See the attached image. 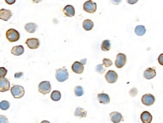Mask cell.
<instances>
[{"mask_svg":"<svg viewBox=\"0 0 163 123\" xmlns=\"http://www.w3.org/2000/svg\"><path fill=\"white\" fill-rule=\"evenodd\" d=\"M11 93L15 98H21L25 94L24 88L21 86H13L11 88Z\"/></svg>","mask_w":163,"mask_h":123,"instance_id":"cell-1","label":"cell"},{"mask_svg":"<svg viewBox=\"0 0 163 123\" xmlns=\"http://www.w3.org/2000/svg\"><path fill=\"white\" fill-rule=\"evenodd\" d=\"M56 79L59 82H63L64 81L67 80L69 78V73L68 71L65 68H60L56 70L55 73Z\"/></svg>","mask_w":163,"mask_h":123,"instance_id":"cell-2","label":"cell"},{"mask_svg":"<svg viewBox=\"0 0 163 123\" xmlns=\"http://www.w3.org/2000/svg\"><path fill=\"white\" fill-rule=\"evenodd\" d=\"M6 38L11 42H15L19 40L20 34L15 29H9L6 31Z\"/></svg>","mask_w":163,"mask_h":123,"instance_id":"cell-3","label":"cell"},{"mask_svg":"<svg viewBox=\"0 0 163 123\" xmlns=\"http://www.w3.org/2000/svg\"><path fill=\"white\" fill-rule=\"evenodd\" d=\"M38 90L43 94H47L51 90V83L48 81H43V82H40L38 86Z\"/></svg>","mask_w":163,"mask_h":123,"instance_id":"cell-4","label":"cell"},{"mask_svg":"<svg viewBox=\"0 0 163 123\" xmlns=\"http://www.w3.org/2000/svg\"><path fill=\"white\" fill-rule=\"evenodd\" d=\"M126 60H127V58H126V55L125 54H122V53H119L116 56V61H115V65L117 68L119 69H121L125 66L126 63Z\"/></svg>","mask_w":163,"mask_h":123,"instance_id":"cell-5","label":"cell"},{"mask_svg":"<svg viewBox=\"0 0 163 123\" xmlns=\"http://www.w3.org/2000/svg\"><path fill=\"white\" fill-rule=\"evenodd\" d=\"M83 9L88 13L93 14L97 10V4L93 1H87L84 3Z\"/></svg>","mask_w":163,"mask_h":123,"instance_id":"cell-6","label":"cell"},{"mask_svg":"<svg viewBox=\"0 0 163 123\" xmlns=\"http://www.w3.org/2000/svg\"><path fill=\"white\" fill-rule=\"evenodd\" d=\"M141 101L145 106H152L155 103V97L151 94H146L142 96Z\"/></svg>","mask_w":163,"mask_h":123,"instance_id":"cell-7","label":"cell"},{"mask_svg":"<svg viewBox=\"0 0 163 123\" xmlns=\"http://www.w3.org/2000/svg\"><path fill=\"white\" fill-rule=\"evenodd\" d=\"M105 79L109 83H115L118 79V74L114 70H109L105 75Z\"/></svg>","mask_w":163,"mask_h":123,"instance_id":"cell-8","label":"cell"},{"mask_svg":"<svg viewBox=\"0 0 163 123\" xmlns=\"http://www.w3.org/2000/svg\"><path fill=\"white\" fill-rule=\"evenodd\" d=\"M26 45L30 49H36L39 47V41L36 38H29L26 40Z\"/></svg>","mask_w":163,"mask_h":123,"instance_id":"cell-9","label":"cell"},{"mask_svg":"<svg viewBox=\"0 0 163 123\" xmlns=\"http://www.w3.org/2000/svg\"><path fill=\"white\" fill-rule=\"evenodd\" d=\"M10 89V82L5 77L0 78V92H7Z\"/></svg>","mask_w":163,"mask_h":123,"instance_id":"cell-10","label":"cell"},{"mask_svg":"<svg viewBox=\"0 0 163 123\" xmlns=\"http://www.w3.org/2000/svg\"><path fill=\"white\" fill-rule=\"evenodd\" d=\"M12 12L8 9H5V8H2L0 10V19L5 21H8L10 18H12Z\"/></svg>","mask_w":163,"mask_h":123,"instance_id":"cell-11","label":"cell"},{"mask_svg":"<svg viewBox=\"0 0 163 123\" xmlns=\"http://www.w3.org/2000/svg\"><path fill=\"white\" fill-rule=\"evenodd\" d=\"M109 117H110L111 122L113 123H119L123 119V116L119 112H113V113H111L109 114Z\"/></svg>","mask_w":163,"mask_h":123,"instance_id":"cell-12","label":"cell"},{"mask_svg":"<svg viewBox=\"0 0 163 123\" xmlns=\"http://www.w3.org/2000/svg\"><path fill=\"white\" fill-rule=\"evenodd\" d=\"M72 70L75 73L82 74L84 71V65L82 64L79 61H76L72 65Z\"/></svg>","mask_w":163,"mask_h":123,"instance_id":"cell-13","label":"cell"},{"mask_svg":"<svg viewBox=\"0 0 163 123\" xmlns=\"http://www.w3.org/2000/svg\"><path fill=\"white\" fill-rule=\"evenodd\" d=\"M63 12L67 17H73L75 15V8L73 5H66L63 9Z\"/></svg>","mask_w":163,"mask_h":123,"instance_id":"cell-14","label":"cell"},{"mask_svg":"<svg viewBox=\"0 0 163 123\" xmlns=\"http://www.w3.org/2000/svg\"><path fill=\"white\" fill-rule=\"evenodd\" d=\"M156 75V72L155 70V68H148L144 72V76L146 79H153Z\"/></svg>","mask_w":163,"mask_h":123,"instance_id":"cell-15","label":"cell"},{"mask_svg":"<svg viewBox=\"0 0 163 123\" xmlns=\"http://www.w3.org/2000/svg\"><path fill=\"white\" fill-rule=\"evenodd\" d=\"M153 116L148 111H144L140 115V120L143 123H151Z\"/></svg>","mask_w":163,"mask_h":123,"instance_id":"cell-16","label":"cell"},{"mask_svg":"<svg viewBox=\"0 0 163 123\" xmlns=\"http://www.w3.org/2000/svg\"><path fill=\"white\" fill-rule=\"evenodd\" d=\"M98 98L100 103H103V104H108L110 102V99H109V95L105 93L98 94Z\"/></svg>","mask_w":163,"mask_h":123,"instance_id":"cell-17","label":"cell"},{"mask_svg":"<svg viewBox=\"0 0 163 123\" xmlns=\"http://www.w3.org/2000/svg\"><path fill=\"white\" fill-rule=\"evenodd\" d=\"M25 30L29 33H34L37 30L38 26L35 23H28L24 26Z\"/></svg>","mask_w":163,"mask_h":123,"instance_id":"cell-18","label":"cell"},{"mask_svg":"<svg viewBox=\"0 0 163 123\" xmlns=\"http://www.w3.org/2000/svg\"><path fill=\"white\" fill-rule=\"evenodd\" d=\"M24 52V48L22 45H16L14 46L12 49V54L15 56H20L23 54Z\"/></svg>","mask_w":163,"mask_h":123,"instance_id":"cell-19","label":"cell"},{"mask_svg":"<svg viewBox=\"0 0 163 123\" xmlns=\"http://www.w3.org/2000/svg\"><path fill=\"white\" fill-rule=\"evenodd\" d=\"M74 116L76 117H79V118H85L87 116V111L81 107H77L74 112Z\"/></svg>","mask_w":163,"mask_h":123,"instance_id":"cell-20","label":"cell"},{"mask_svg":"<svg viewBox=\"0 0 163 123\" xmlns=\"http://www.w3.org/2000/svg\"><path fill=\"white\" fill-rule=\"evenodd\" d=\"M146 28L144 25H137L134 29V33L137 36H142L146 33Z\"/></svg>","mask_w":163,"mask_h":123,"instance_id":"cell-21","label":"cell"},{"mask_svg":"<svg viewBox=\"0 0 163 123\" xmlns=\"http://www.w3.org/2000/svg\"><path fill=\"white\" fill-rule=\"evenodd\" d=\"M82 26H83L84 30H86V31H89V30H91L93 29L94 23L92 20H89V19H86L83 21Z\"/></svg>","mask_w":163,"mask_h":123,"instance_id":"cell-22","label":"cell"},{"mask_svg":"<svg viewBox=\"0 0 163 123\" xmlns=\"http://www.w3.org/2000/svg\"><path fill=\"white\" fill-rule=\"evenodd\" d=\"M111 48V43L110 41L108 40H104V42L101 44V49L104 51H107L110 50Z\"/></svg>","mask_w":163,"mask_h":123,"instance_id":"cell-23","label":"cell"},{"mask_svg":"<svg viewBox=\"0 0 163 123\" xmlns=\"http://www.w3.org/2000/svg\"><path fill=\"white\" fill-rule=\"evenodd\" d=\"M51 98L54 101H58L61 98V94L59 91H54L51 94Z\"/></svg>","mask_w":163,"mask_h":123,"instance_id":"cell-24","label":"cell"},{"mask_svg":"<svg viewBox=\"0 0 163 123\" xmlns=\"http://www.w3.org/2000/svg\"><path fill=\"white\" fill-rule=\"evenodd\" d=\"M74 93H75V95L77 96V97H81V96L83 95L84 94L83 88L79 86H76L74 89Z\"/></svg>","mask_w":163,"mask_h":123,"instance_id":"cell-25","label":"cell"},{"mask_svg":"<svg viewBox=\"0 0 163 123\" xmlns=\"http://www.w3.org/2000/svg\"><path fill=\"white\" fill-rule=\"evenodd\" d=\"M10 107V103L7 100H2L0 102V109L2 110H7Z\"/></svg>","mask_w":163,"mask_h":123,"instance_id":"cell-26","label":"cell"},{"mask_svg":"<svg viewBox=\"0 0 163 123\" xmlns=\"http://www.w3.org/2000/svg\"><path fill=\"white\" fill-rule=\"evenodd\" d=\"M105 70H105V67H104L103 64H98L96 66V67H95V71L100 74H103L105 72Z\"/></svg>","mask_w":163,"mask_h":123,"instance_id":"cell-27","label":"cell"},{"mask_svg":"<svg viewBox=\"0 0 163 123\" xmlns=\"http://www.w3.org/2000/svg\"><path fill=\"white\" fill-rule=\"evenodd\" d=\"M112 64H113V62L111 60L108 59V58H104L103 59V65L105 67H109L110 66H112Z\"/></svg>","mask_w":163,"mask_h":123,"instance_id":"cell-28","label":"cell"},{"mask_svg":"<svg viewBox=\"0 0 163 123\" xmlns=\"http://www.w3.org/2000/svg\"><path fill=\"white\" fill-rule=\"evenodd\" d=\"M7 70L5 67H0V78H4L7 74Z\"/></svg>","mask_w":163,"mask_h":123,"instance_id":"cell-29","label":"cell"},{"mask_svg":"<svg viewBox=\"0 0 163 123\" xmlns=\"http://www.w3.org/2000/svg\"><path fill=\"white\" fill-rule=\"evenodd\" d=\"M129 94H130V95L131 97H135L137 94V89L136 88H132L129 92Z\"/></svg>","mask_w":163,"mask_h":123,"instance_id":"cell-30","label":"cell"},{"mask_svg":"<svg viewBox=\"0 0 163 123\" xmlns=\"http://www.w3.org/2000/svg\"><path fill=\"white\" fill-rule=\"evenodd\" d=\"M0 123H8V119L5 116L0 115Z\"/></svg>","mask_w":163,"mask_h":123,"instance_id":"cell-31","label":"cell"},{"mask_svg":"<svg viewBox=\"0 0 163 123\" xmlns=\"http://www.w3.org/2000/svg\"><path fill=\"white\" fill-rule=\"evenodd\" d=\"M158 61H159V63L160 65L163 66V53H162V54H160L159 56Z\"/></svg>","mask_w":163,"mask_h":123,"instance_id":"cell-32","label":"cell"},{"mask_svg":"<svg viewBox=\"0 0 163 123\" xmlns=\"http://www.w3.org/2000/svg\"><path fill=\"white\" fill-rule=\"evenodd\" d=\"M23 75V72H17L15 74V79H19Z\"/></svg>","mask_w":163,"mask_h":123,"instance_id":"cell-33","label":"cell"},{"mask_svg":"<svg viewBox=\"0 0 163 123\" xmlns=\"http://www.w3.org/2000/svg\"><path fill=\"white\" fill-rule=\"evenodd\" d=\"M5 2L8 4H9V5H12V4L15 3V0H12V1H9V0H5Z\"/></svg>","mask_w":163,"mask_h":123,"instance_id":"cell-34","label":"cell"},{"mask_svg":"<svg viewBox=\"0 0 163 123\" xmlns=\"http://www.w3.org/2000/svg\"><path fill=\"white\" fill-rule=\"evenodd\" d=\"M80 63H81L82 64H85V63H86V59H83V60H82L81 61H80Z\"/></svg>","mask_w":163,"mask_h":123,"instance_id":"cell-35","label":"cell"},{"mask_svg":"<svg viewBox=\"0 0 163 123\" xmlns=\"http://www.w3.org/2000/svg\"><path fill=\"white\" fill-rule=\"evenodd\" d=\"M136 2H137V1H128V3H136Z\"/></svg>","mask_w":163,"mask_h":123,"instance_id":"cell-36","label":"cell"},{"mask_svg":"<svg viewBox=\"0 0 163 123\" xmlns=\"http://www.w3.org/2000/svg\"><path fill=\"white\" fill-rule=\"evenodd\" d=\"M41 123H51V122H50L47 121V120H44V121L41 122Z\"/></svg>","mask_w":163,"mask_h":123,"instance_id":"cell-37","label":"cell"}]
</instances>
